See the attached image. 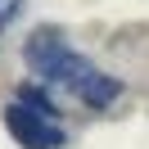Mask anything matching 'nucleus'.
<instances>
[{
    "instance_id": "f257e3e1",
    "label": "nucleus",
    "mask_w": 149,
    "mask_h": 149,
    "mask_svg": "<svg viewBox=\"0 0 149 149\" xmlns=\"http://www.w3.org/2000/svg\"><path fill=\"white\" fill-rule=\"evenodd\" d=\"M23 54H27L32 72H36L45 86H59V91L77 95V100L91 104V109H109V104L122 95V81L109 77V72H100L86 54H77V50L63 41L59 27H36L27 36V45H23Z\"/></svg>"
},
{
    "instance_id": "f03ea898",
    "label": "nucleus",
    "mask_w": 149,
    "mask_h": 149,
    "mask_svg": "<svg viewBox=\"0 0 149 149\" xmlns=\"http://www.w3.org/2000/svg\"><path fill=\"white\" fill-rule=\"evenodd\" d=\"M5 131H9L23 149H63L68 145V136H63L59 122L36 118V113H27L23 104H5Z\"/></svg>"
},
{
    "instance_id": "7ed1b4c3",
    "label": "nucleus",
    "mask_w": 149,
    "mask_h": 149,
    "mask_svg": "<svg viewBox=\"0 0 149 149\" xmlns=\"http://www.w3.org/2000/svg\"><path fill=\"white\" fill-rule=\"evenodd\" d=\"M14 104H23V109H27V113H36V118H50V122H54V104H50L45 100V91H36V86H23V91H18V100H14Z\"/></svg>"
}]
</instances>
